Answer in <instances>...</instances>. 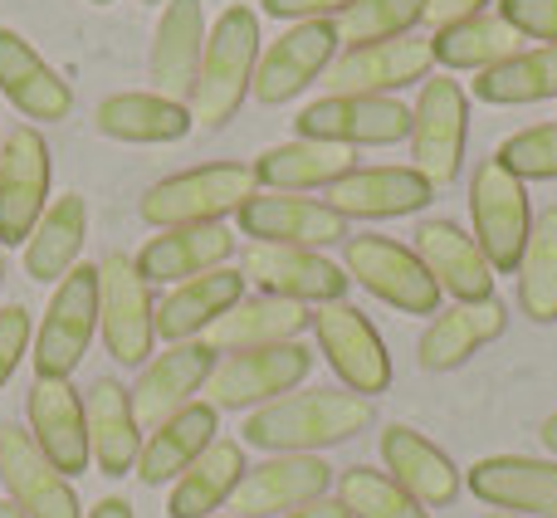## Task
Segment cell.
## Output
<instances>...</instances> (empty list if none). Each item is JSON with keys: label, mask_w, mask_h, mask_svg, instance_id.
Instances as JSON below:
<instances>
[{"label": "cell", "mask_w": 557, "mask_h": 518, "mask_svg": "<svg viewBox=\"0 0 557 518\" xmlns=\"http://www.w3.org/2000/svg\"><path fill=\"white\" fill-rule=\"evenodd\" d=\"M372 431V402L357 392H337V386H318V392H288L278 402L260 406L245 416L240 435L245 445L270 455H318L327 445L357 441Z\"/></svg>", "instance_id": "cell-1"}, {"label": "cell", "mask_w": 557, "mask_h": 518, "mask_svg": "<svg viewBox=\"0 0 557 518\" xmlns=\"http://www.w3.org/2000/svg\"><path fill=\"white\" fill-rule=\"evenodd\" d=\"M260 15L250 5H225L215 15V25L206 29V54H201V74L191 88V118L206 133H221L240 103L250 98L255 69H260Z\"/></svg>", "instance_id": "cell-2"}, {"label": "cell", "mask_w": 557, "mask_h": 518, "mask_svg": "<svg viewBox=\"0 0 557 518\" xmlns=\"http://www.w3.org/2000/svg\"><path fill=\"white\" fill-rule=\"evenodd\" d=\"M260 192L255 166L245 162H206L191 172L162 176L157 186H147V196L137 201V215L157 231H176V225H221L225 215H235L250 196Z\"/></svg>", "instance_id": "cell-3"}, {"label": "cell", "mask_w": 557, "mask_h": 518, "mask_svg": "<svg viewBox=\"0 0 557 518\" xmlns=\"http://www.w3.org/2000/svg\"><path fill=\"white\" fill-rule=\"evenodd\" d=\"M98 333V264H74L54 284V298L45 308L35 343H29V362L35 377L45 382H69L84 362L88 343Z\"/></svg>", "instance_id": "cell-4"}, {"label": "cell", "mask_w": 557, "mask_h": 518, "mask_svg": "<svg viewBox=\"0 0 557 518\" xmlns=\"http://www.w3.org/2000/svg\"><path fill=\"white\" fill-rule=\"evenodd\" d=\"M343 269L347 279H357L367 294L382 298L396 313H411V318L441 313V284L421 264V255L411 245L392 240V235H347Z\"/></svg>", "instance_id": "cell-5"}, {"label": "cell", "mask_w": 557, "mask_h": 518, "mask_svg": "<svg viewBox=\"0 0 557 518\" xmlns=\"http://www.w3.org/2000/svg\"><path fill=\"white\" fill-rule=\"evenodd\" d=\"M470 221H474V245L494 264V274H513L523 259L533 231V206L529 192L513 172H504L494 157H484L470 176Z\"/></svg>", "instance_id": "cell-6"}, {"label": "cell", "mask_w": 557, "mask_h": 518, "mask_svg": "<svg viewBox=\"0 0 557 518\" xmlns=\"http://www.w3.org/2000/svg\"><path fill=\"white\" fill-rule=\"evenodd\" d=\"M465 143H470V94L455 78H425L421 103L411 108V166L425 182L441 186L460 182Z\"/></svg>", "instance_id": "cell-7"}, {"label": "cell", "mask_w": 557, "mask_h": 518, "mask_svg": "<svg viewBox=\"0 0 557 518\" xmlns=\"http://www.w3.org/2000/svg\"><path fill=\"white\" fill-rule=\"evenodd\" d=\"M98 333L108 357L123 367H143L157 343V304L152 284L137 274V259L108 255L98 264Z\"/></svg>", "instance_id": "cell-8"}, {"label": "cell", "mask_w": 557, "mask_h": 518, "mask_svg": "<svg viewBox=\"0 0 557 518\" xmlns=\"http://www.w3.org/2000/svg\"><path fill=\"white\" fill-rule=\"evenodd\" d=\"M308 372H313V353L304 343L250 347V353H225V362H215L201 392L215 411H250V406L260 411V406L294 392Z\"/></svg>", "instance_id": "cell-9"}, {"label": "cell", "mask_w": 557, "mask_h": 518, "mask_svg": "<svg viewBox=\"0 0 557 518\" xmlns=\"http://www.w3.org/2000/svg\"><path fill=\"white\" fill-rule=\"evenodd\" d=\"M313 337L318 353L327 357V367L337 372V382L357 396H382L392 386V353H386L382 333L372 328V318L362 308H352L347 298L323 304L313 313Z\"/></svg>", "instance_id": "cell-10"}, {"label": "cell", "mask_w": 557, "mask_h": 518, "mask_svg": "<svg viewBox=\"0 0 557 518\" xmlns=\"http://www.w3.org/2000/svg\"><path fill=\"white\" fill-rule=\"evenodd\" d=\"M54 157L49 143L29 123L10 127L0 143V245H25L39 215L49 211Z\"/></svg>", "instance_id": "cell-11"}, {"label": "cell", "mask_w": 557, "mask_h": 518, "mask_svg": "<svg viewBox=\"0 0 557 518\" xmlns=\"http://www.w3.org/2000/svg\"><path fill=\"white\" fill-rule=\"evenodd\" d=\"M294 137L337 147H392L411 137V108L401 98H362V94H327L294 118Z\"/></svg>", "instance_id": "cell-12"}, {"label": "cell", "mask_w": 557, "mask_h": 518, "mask_svg": "<svg viewBox=\"0 0 557 518\" xmlns=\"http://www.w3.org/2000/svg\"><path fill=\"white\" fill-rule=\"evenodd\" d=\"M435 69L431 39L401 35L382 39V45H357L327 64V74L318 84H327V94H362V98H392L396 88L425 84Z\"/></svg>", "instance_id": "cell-13"}, {"label": "cell", "mask_w": 557, "mask_h": 518, "mask_svg": "<svg viewBox=\"0 0 557 518\" xmlns=\"http://www.w3.org/2000/svg\"><path fill=\"white\" fill-rule=\"evenodd\" d=\"M240 235H250V245H298V250H327L343 245L347 221L333 211L327 201L313 196H294V192H255L250 201L235 211Z\"/></svg>", "instance_id": "cell-14"}, {"label": "cell", "mask_w": 557, "mask_h": 518, "mask_svg": "<svg viewBox=\"0 0 557 518\" xmlns=\"http://www.w3.org/2000/svg\"><path fill=\"white\" fill-rule=\"evenodd\" d=\"M245 284H255L260 294L288 298V304H337L347 294V269L333 264L323 250H298V245H250L240 259Z\"/></svg>", "instance_id": "cell-15"}, {"label": "cell", "mask_w": 557, "mask_h": 518, "mask_svg": "<svg viewBox=\"0 0 557 518\" xmlns=\"http://www.w3.org/2000/svg\"><path fill=\"white\" fill-rule=\"evenodd\" d=\"M333 59H337L333 20H304V25H288L284 35L260 54L250 94L260 98L264 108H278V103H288V98L304 94L308 84H318Z\"/></svg>", "instance_id": "cell-16"}, {"label": "cell", "mask_w": 557, "mask_h": 518, "mask_svg": "<svg viewBox=\"0 0 557 518\" xmlns=\"http://www.w3.org/2000/svg\"><path fill=\"white\" fill-rule=\"evenodd\" d=\"M215 362H221L215 347H206L201 337H191V343H172L162 357H152V362L143 367V377H137V386H133L137 425H143V431H157V425L172 421L182 406H191L196 392L211 382Z\"/></svg>", "instance_id": "cell-17"}, {"label": "cell", "mask_w": 557, "mask_h": 518, "mask_svg": "<svg viewBox=\"0 0 557 518\" xmlns=\"http://www.w3.org/2000/svg\"><path fill=\"white\" fill-rule=\"evenodd\" d=\"M465 490L480 504L523 518H557V460L533 455H484L465 470Z\"/></svg>", "instance_id": "cell-18"}, {"label": "cell", "mask_w": 557, "mask_h": 518, "mask_svg": "<svg viewBox=\"0 0 557 518\" xmlns=\"http://www.w3.org/2000/svg\"><path fill=\"white\" fill-rule=\"evenodd\" d=\"M25 411H29V441L39 445V455H45L64 480H74V474H84L88 465H94L84 396L69 382H45V377H35Z\"/></svg>", "instance_id": "cell-19"}, {"label": "cell", "mask_w": 557, "mask_h": 518, "mask_svg": "<svg viewBox=\"0 0 557 518\" xmlns=\"http://www.w3.org/2000/svg\"><path fill=\"white\" fill-rule=\"evenodd\" d=\"M435 201V186L416 166H352L343 182L327 186V206L343 221H396Z\"/></svg>", "instance_id": "cell-20"}, {"label": "cell", "mask_w": 557, "mask_h": 518, "mask_svg": "<svg viewBox=\"0 0 557 518\" xmlns=\"http://www.w3.org/2000/svg\"><path fill=\"white\" fill-rule=\"evenodd\" d=\"M327 490H333V465L323 455H274V460L245 470L231 509L235 518H270L304 509V504L323 499Z\"/></svg>", "instance_id": "cell-21"}, {"label": "cell", "mask_w": 557, "mask_h": 518, "mask_svg": "<svg viewBox=\"0 0 557 518\" xmlns=\"http://www.w3.org/2000/svg\"><path fill=\"white\" fill-rule=\"evenodd\" d=\"M201 54H206V5L201 0H166L162 20L152 29V54H147L152 94L191 103Z\"/></svg>", "instance_id": "cell-22"}, {"label": "cell", "mask_w": 557, "mask_h": 518, "mask_svg": "<svg viewBox=\"0 0 557 518\" xmlns=\"http://www.w3.org/2000/svg\"><path fill=\"white\" fill-rule=\"evenodd\" d=\"M0 94L35 123H64L74 113L69 78L10 25H0Z\"/></svg>", "instance_id": "cell-23"}, {"label": "cell", "mask_w": 557, "mask_h": 518, "mask_svg": "<svg viewBox=\"0 0 557 518\" xmlns=\"http://www.w3.org/2000/svg\"><path fill=\"white\" fill-rule=\"evenodd\" d=\"M0 484L25 509V518H84L74 484L39 455L29 431H15V425L0 431Z\"/></svg>", "instance_id": "cell-24"}, {"label": "cell", "mask_w": 557, "mask_h": 518, "mask_svg": "<svg viewBox=\"0 0 557 518\" xmlns=\"http://www.w3.org/2000/svg\"><path fill=\"white\" fill-rule=\"evenodd\" d=\"M416 255L431 269V279L441 284V294H450L455 304H484L494 298V264L474 245L470 231H460L455 221H421L416 231Z\"/></svg>", "instance_id": "cell-25"}, {"label": "cell", "mask_w": 557, "mask_h": 518, "mask_svg": "<svg viewBox=\"0 0 557 518\" xmlns=\"http://www.w3.org/2000/svg\"><path fill=\"white\" fill-rule=\"evenodd\" d=\"M84 416H88V451H94L98 474L123 480L137 470L143 455V425L133 411V392L117 377H98L84 396Z\"/></svg>", "instance_id": "cell-26"}, {"label": "cell", "mask_w": 557, "mask_h": 518, "mask_svg": "<svg viewBox=\"0 0 557 518\" xmlns=\"http://www.w3.org/2000/svg\"><path fill=\"white\" fill-rule=\"evenodd\" d=\"M382 465L411 499L425 509H445L460 499V470L435 441H425L411 425H382Z\"/></svg>", "instance_id": "cell-27"}, {"label": "cell", "mask_w": 557, "mask_h": 518, "mask_svg": "<svg viewBox=\"0 0 557 518\" xmlns=\"http://www.w3.org/2000/svg\"><path fill=\"white\" fill-rule=\"evenodd\" d=\"M509 328V308L499 298H484V304H450L425 323L421 347H416V362L425 372H455L460 362H470L484 343L504 337Z\"/></svg>", "instance_id": "cell-28"}, {"label": "cell", "mask_w": 557, "mask_h": 518, "mask_svg": "<svg viewBox=\"0 0 557 518\" xmlns=\"http://www.w3.org/2000/svg\"><path fill=\"white\" fill-rule=\"evenodd\" d=\"M215 431H221V411L211 402H191L162 421L157 431H147L143 455H137V480L143 484H172L201 460L215 445Z\"/></svg>", "instance_id": "cell-29"}, {"label": "cell", "mask_w": 557, "mask_h": 518, "mask_svg": "<svg viewBox=\"0 0 557 518\" xmlns=\"http://www.w3.org/2000/svg\"><path fill=\"white\" fill-rule=\"evenodd\" d=\"M235 255V235L221 225H176L137 250V274L147 284H186L196 274H211Z\"/></svg>", "instance_id": "cell-30"}, {"label": "cell", "mask_w": 557, "mask_h": 518, "mask_svg": "<svg viewBox=\"0 0 557 518\" xmlns=\"http://www.w3.org/2000/svg\"><path fill=\"white\" fill-rule=\"evenodd\" d=\"M245 298V274L240 269H211V274H196L186 284H172L166 298L157 304V337L166 343H191L206 337V328L221 313H231Z\"/></svg>", "instance_id": "cell-31"}, {"label": "cell", "mask_w": 557, "mask_h": 518, "mask_svg": "<svg viewBox=\"0 0 557 518\" xmlns=\"http://www.w3.org/2000/svg\"><path fill=\"white\" fill-rule=\"evenodd\" d=\"M313 328V313L304 304H288L274 294L240 298L231 313H221L206 328L201 343L215 353H250V347H274V343H298V333Z\"/></svg>", "instance_id": "cell-32"}, {"label": "cell", "mask_w": 557, "mask_h": 518, "mask_svg": "<svg viewBox=\"0 0 557 518\" xmlns=\"http://www.w3.org/2000/svg\"><path fill=\"white\" fill-rule=\"evenodd\" d=\"M94 127L103 137H113V143L162 147V143H182L196 127V118L186 103L162 94H108L94 108Z\"/></svg>", "instance_id": "cell-33"}, {"label": "cell", "mask_w": 557, "mask_h": 518, "mask_svg": "<svg viewBox=\"0 0 557 518\" xmlns=\"http://www.w3.org/2000/svg\"><path fill=\"white\" fill-rule=\"evenodd\" d=\"M357 166L352 147L337 143H313V137H294V143L264 147L255 157V182L264 192H327L333 182H343Z\"/></svg>", "instance_id": "cell-34"}, {"label": "cell", "mask_w": 557, "mask_h": 518, "mask_svg": "<svg viewBox=\"0 0 557 518\" xmlns=\"http://www.w3.org/2000/svg\"><path fill=\"white\" fill-rule=\"evenodd\" d=\"M88 240V201L78 192H64L39 215L35 235L25 240V274L35 284H59L78 264V250Z\"/></svg>", "instance_id": "cell-35"}, {"label": "cell", "mask_w": 557, "mask_h": 518, "mask_svg": "<svg viewBox=\"0 0 557 518\" xmlns=\"http://www.w3.org/2000/svg\"><path fill=\"white\" fill-rule=\"evenodd\" d=\"M245 470H250V465H245V445L215 441L211 451H206L201 460L172 484L166 514L172 518H215V509H225V504L235 499Z\"/></svg>", "instance_id": "cell-36"}, {"label": "cell", "mask_w": 557, "mask_h": 518, "mask_svg": "<svg viewBox=\"0 0 557 518\" xmlns=\"http://www.w3.org/2000/svg\"><path fill=\"white\" fill-rule=\"evenodd\" d=\"M523 49V35L499 15V10H484V15L455 20V25L435 29L431 35V54L435 64L445 69H470V74H484V69L504 64Z\"/></svg>", "instance_id": "cell-37"}, {"label": "cell", "mask_w": 557, "mask_h": 518, "mask_svg": "<svg viewBox=\"0 0 557 518\" xmlns=\"http://www.w3.org/2000/svg\"><path fill=\"white\" fill-rule=\"evenodd\" d=\"M470 94L480 103L494 108H519V103H543L557 98V45H539V49H519L513 59L474 74Z\"/></svg>", "instance_id": "cell-38"}, {"label": "cell", "mask_w": 557, "mask_h": 518, "mask_svg": "<svg viewBox=\"0 0 557 518\" xmlns=\"http://www.w3.org/2000/svg\"><path fill=\"white\" fill-rule=\"evenodd\" d=\"M519 279V308L533 323H557V206L533 215L529 245L513 269Z\"/></svg>", "instance_id": "cell-39"}, {"label": "cell", "mask_w": 557, "mask_h": 518, "mask_svg": "<svg viewBox=\"0 0 557 518\" xmlns=\"http://www.w3.org/2000/svg\"><path fill=\"white\" fill-rule=\"evenodd\" d=\"M425 20V0H352L347 10L333 15L337 45H382V39L416 35V25Z\"/></svg>", "instance_id": "cell-40"}, {"label": "cell", "mask_w": 557, "mask_h": 518, "mask_svg": "<svg viewBox=\"0 0 557 518\" xmlns=\"http://www.w3.org/2000/svg\"><path fill=\"white\" fill-rule=\"evenodd\" d=\"M337 499L347 504L352 518H431L421 499L401 490L386 470H367V465H352V470L337 474Z\"/></svg>", "instance_id": "cell-41"}, {"label": "cell", "mask_w": 557, "mask_h": 518, "mask_svg": "<svg viewBox=\"0 0 557 518\" xmlns=\"http://www.w3.org/2000/svg\"><path fill=\"white\" fill-rule=\"evenodd\" d=\"M494 162L504 172H513L519 182H557V123H539L504 137Z\"/></svg>", "instance_id": "cell-42"}, {"label": "cell", "mask_w": 557, "mask_h": 518, "mask_svg": "<svg viewBox=\"0 0 557 518\" xmlns=\"http://www.w3.org/2000/svg\"><path fill=\"white\" fill-rule=\"evenodd\" d=\"M29 343H35V328H29V308H20V304L0 308V392H5V382L15 377V367L25 362Z\"/></svg>", "instance_id": "cell-43"}, {"label": "cell", "mask_w": 557, "mask_h": 518, "mask_svg": "<svg viewBox=\"0 0 557 518\" xmlns=\"http://www.w3.org/2000/svg\"><path fill=\"white\" fill-rule=\"evenodd\" d=\"M499 15L509 20L523 39L557 45V0H499Z\"/></svg>", "instance_id": "cell-44"}, {"label": "cell", "mask_w": 557, "mask_h": 518, "mask_svg": "<svg viewBox=\"0 0 557 518\" xmlns=\"http://www.w3.org/2000/svg\"><path fill=\"white\" fill-rule=\"evenodd\" d=\"M352 0H260L264 15L274 20H294V25H304V20H333L337 10H347Z\"/></svg>", "instance_id": "cell-45"}, {"label": "cell", "mask_w": 557, "mask_h": 518, "mask_svg": "<svg viewBox=\"0 0 557 518\" xmlns=\"http://www.w3.org/2000/svg\"><path fill=\"white\" fill-rule=\"evenodd\" d=\"M494 0H425V25L431 29H445L455 20H470V15H484Z\"/></svg>", "instance_id": "cell-46"}, {"label": "cell", "mask_w": 557, "mask_h": 518, "mask_svg": "<svg viewBox=\"0 0 557 518\" xmlns=\"http://www.w3.org/2000/svg\"><path fill=\"white\" fill-rule=\"evenodd\" d=\"M284 518H352V514H347L343 499H327V494H323V499L304 504V509H288Z\"/></svg>", "instance_id": "cell-47"}, {"label": "cell", "mask_w": 557, "mask_h": 518, "mask_svg": "<svg viewBox=\"0 0 557 518\" xmlns=\"http://www.w3.org/2000/svg\"><path fill=\"white\" fill-rule=\"evenodd\" d=\"M84 518H133V504L117 499V494H108V499H98L94 509H88Z\"/></svg>", "instance_id": "cell-48"}, {"label": "cell", "mask_w": 557, "mask_h": 518, "mask_svg": "<svg viewBox=\"0 0 557 518\" xmlns=\"http://www.w3.org/2000/svg\"><path fill=\"white\" fill-rule=\"evenodd\" d=\"M539 441H543V445H548V451L557 455V411H553V416H548V421H543V425H539Z\"/></svg>", "instance_id": "cell-49"}, {"label": "cell", "mask_w": 557, "mask_h": 518, "mask_svg": "<svg viewBox=\"0 0 557 518\" xmlns=\"http://www.w3.org/2000/svg\"><path fill=\"white\" fill-rule=\"evenodd\" d=\"M0 518H25V509L15 499H0Z\"/></svg>", "instance_id": "cell-50"}, {"label": "cell", "mask_w": 557, "mask_h": 518, "mask_svg": "<svg viewBox=\"0 0 557 518\" xmlns=\"http://www.w3.org/2000/svg\"><path fill=\"white\" fill-rule=\"evenodd\" d=\"M480 518H523V514H504V509H490V514H480Z\"/></svg>", "instance_id": "cell-51"}, {"label": "cell", "mask_w": 557, "mask_h": 518, "mask_svg": "<svg viewBox=\"0 0 557 518\" xmlns=\"http://www.w3.org/2000/svg\"><path fill=\"white\" fill-rule=\"evenodd\" d=\"M88 5H98V10H103V5H113V0H88Z\"/></svg>", "instance_id": "cell-52"}, {"label": "cell", "mask_w": 557, "mask_h": 518, "mask_svg": "<svg viewBox=\"0 0 557 518\" xmlns=\"http://www.w3.org/2000/svg\"><path fill=\"white\" fill-rule=\"evenodd\" d=\"M0 284H5V255H0Z\"/></svg>", "instance_id": "cell-53"}, {"label": "cell", "mask_w": 557, "mask_h": 518, "mask_svg": "<svg viewBox=\"0 0 557 518\" xmlns=\"http://www.w3.org/2000/svg\"><path fill=\"white\" fill-rule=\"evenodd\" d=\"M143 5H166V0H143Z\"/></svg>", "instance_id": "cell-54"}, {"label": "cell", "mask_w": 557, "mask_h": 518, "mask_svg": "<svg viewBox=\"0 0 557 518\" xmlns=\"http://www.w3.org/2000/svg\"><path fill=\"white\" fill-rule=\"evenodd\" d=\"M0 143H5V133H0Z\"/></svg>", "instance_id": "cell-55"}, {"label": "cell", "mask_w": 557, "mask_h": 518, "mask_svg": "<svg viewBox=\"0 0 557 518\" xmlns=\"http://www.w3.org/2000/svg\"><path fill=\"white\" fill-rule=\"evenodd\" d=\"M231 518H235V514H231Z\"/></svg>", "instance_id": "cell-56"}]
</instances>
